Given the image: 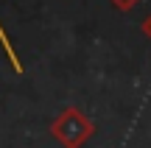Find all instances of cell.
Listing matches in <instances>:
<instances>
[{"instance_id": "cell-1", "label": "cell", "mask_w": 151, "mask_h": 148, "mask_svg": "<svg viewBox=\"0 0 151 148\" xmlns=\"http://www.w3.org/2000/svg\"><path fill=\"white\" fill-rule=\"evenodd\" d=\"M50 134L62 148H81L87 140L95 134V123L76 106H67L56 115V120L50 123Z\"/></svg>"}, {"instance_id": "cell-2", "label": "cell", "mask_w": 151, "mask_h": 148, "mask_svg": "<svg viewBox=\"0 0 151 148\" xmlns=\"http://www.w3.org/2000/svg\"><path fill=\"white\" fill-rule=\"evenodd\" d=\"M0 45H3V50H6V56H9V61H11V67H14V73H25L22 70V61L17 59V50H14V45H11V39H9V34H6V28H3V22H0Z\"/></svg>"}, {"instance_id": "cell-3", "label": "cell", "mask_w": 151, "mask_h": 148, "mask_svg": "<svg viewBox=\"0 0 151 148\" xmlns=\"http://www.w3.org/2000/svg\"><path fill=\"white\" fill-rule=\"evenodd\" d=\"M109 3H112L118 11H129V9H134V6L140 3V0H109Z\"/></svg>"}, {"instance_id": "cell-4", "label": "cell", "mask_w": 151, "mask_h": 148, "mask_svg": "<svg viewBox=\"0 0 151 148\" xmlns=\"http://www.w3.org/2000/svg\"><path fill=\"white\" fill-rule=\"evenodd\" d=\"M143 31H146V36H151V17H146V22H143Z\"/></svg>"}]
</instances>
